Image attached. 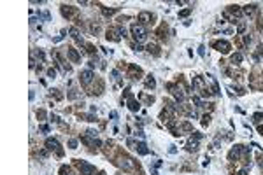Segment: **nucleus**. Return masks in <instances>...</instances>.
Masks as SVG:
<instances>
[{"mask_svg": "<svg viewBox=\"0 0 263 175\" xmlns=\"http://www.w3.org/2000/svg\"><path fill=\"white\" fill-rule=\"evenodd\" d=\"M133 49H135V51H142V46H141V44H135Z\"/></svg>", "mask_w": 263, "mask_h": 175, "instance_id": "nucleus-31", "label": "nucleus"}, {"mask_svg": "<svg viewBox=\"0 0 263 175\" xmlns=\"http://www.w3.org/2000/svg\"><path fill=\"white\" fill-rule=\"evenodd\" d=\"M79 81H81V84L84 88H88L91 84V81H93V72L91 70H82L81 75H79Z\"/></svg>", "mask_w": 263, "mask_h": 175, "instance_id": "nucleus-5", "label": "nucleus"}, {"mask_svg": "<svg viewBox=\"0 0 263 175\" xmlns=\"http://www.w3.org/2000/svg\"><path fill=\"white\" fill-rule=\"evenodd\" d=\"M48 75H49V77H53V79H54V75H56V72H54L53 68H49V70H48Z\"/></svg>", "mask_w": 263, "mask_h": 175, "instance_id": "nucleus-29", "label": "nucleus"}, {"mask_svg": "<svg viewBox=\"0 0 263 175\" xmlns=\"http://www.w3.org/2000/svg\"><path fill=\"white\" fill-rule=\"evenodd\" d=\"M244 30H246V25H244V23H239V26H237V32H239V33H244Z\"/></svg>", "mask_w": 263, "mask_h": 175, "instance_id": "nucleus-25", "label": "nucleus"}, {"mask_svg": "<svg viewBox=\"0 0 263 175\" xmlns=\"http://www.w3.org/2000/svg\"><path fill=\"white\" fill-rule=\"evenodd\" d=\"M130 30H132V35H133V39H135L137 42L146 41L147 33H146V28L142 26L141 23H139V25H137V23H135V25H132V28H130Z\"/></svg>", "mask_w": 263, "mask_h": 175, "instance_id": "nucleus-1", "label": "nucleus"}, {"mask_svg": "<svg viewBox=\"0 0 263 175\" xmlns=\"http://www.w3.org/2000/svg\"><path fill=\"white\" fill-rule=\"evenodd\" d=\"M240 62H242V54H240V53H235V54H232V63H233V65H239Z\"/></svg>", "mask_w": 263, "mask_h": 175, "instance_id": "nucleus-18", "label": "nucleus"}, {"mask_svg": "<svg viewBox=\"0 0 263 175\" xmlns=\"http://www.w3.org/2000/svg\"><path fill=\"white\" fill-rule=\"evenodd\" d=\"M141 68L139 67H135V65H130V77L132 79H139L141 77Z\"/></svg>", "mask_w": 263, "mask_h": 175, "instance_id": "nucleus-11", "label": "nucleus"}, {"mask_svg": "<svg viewBox=\"0 0 263 175\" xmlns=\"http://www.w3.org/2000/svg\"><path fill=\"white\" fill-rule=\"evenodd\" d=\"M253 117H254V121H256V123H260V121H261V119H263V112H258V114H254Z\"/></svg>", "mask_w": 263, "mask_h": 175, "instance_id": "nucleus-23", "label": "nucleus"}, {"mask_svg": "<svg viewBox=\"0 0 263 175\" xmlns=\"http://www.w3.org/2000/svg\"><path fill=\"white\" fill-rule=\"evenodd\" d=\"M254 11H256V5H246V7L242 9V12H244V14H247V16H253Z\"/></svg>", "mask_w": 263, "mask_h": 175, "instance_id": "nucleus-16", "label": "nucleus"}, {"mask_svg": "<svg viewBox=\"0 0 263 175\" xmlns=\"http://www.w3.org/2000/svg\"><path fill=\"white\" fill-rule=\"evenodd\" d=\"M86 133H88V137H91V138H97V135H98V131H97V130H88Z\"/></svg>", "mask_w": 263, "mask_h": 175, "instance_id": "nucleus-22", "label": "nucleus"}, {"mask_svg": "<svg viewBox=\"0 0 263 175\" xmlns=\"http://www.w3.org/2000/svg\"><path fill=\"white\" fill-rule=\"evenodd\" d=\"M46 147H48L49 151H56V154H58V156H63V149L60 147L58 140H54V138H48V140H46Z\"/></svg>", "mask_w": 263, "mask_h": 175, "instance_id": "nucleus-4", "label": "nucleus"}, {"mask_svg": "<svg viewBox=\"0 0 263 175\" xmlns=\"http://www.w3.org/2000/svg\"><path fill=\"white\" fill-rule=\"evenodd\" d=\"M154 18L151 12H146V11H142V12H139V21H141V25L144 26V25H147V23H151V20Z\"/></svg>", "mask_w": 263, "mask_h": 175, "instance_id": "nucleus-6", "label": "nucleus"}, {"mask_svg": "<svg viewBox=\"0 0 263 175\" xmlns=\"http://www.w3.org/2000/svg\"><path fill=\"white\" fill-rule=\"evenodd\" d=\"M147 51L153 53L154 56H158V54H160V47H158L156 44H149V46H147Z\"/></svg>", "mask_w": 263, "mask_h": 175, "instance_id": "nucleus-17", "label": "nucleus"}, {"mask_svg": "<svg viewBox=\"0 0 263 175\" xmlns=\"http://www.w3.org/2000/svg\"><path fill=\"white\" fill-rule=\"evenodd\" d=\"M76 165H77V168L81 170V175H93V172H95L93 166L88 165V163H84V161H81V159H76Z\"/></svg>", "mask_w": 263, "mask_h": 175, "instance_id": "nucleus-2", "label": "nucleus"}, {"mask_svg": "<svg viewBox=\"0 0 263 175\" xmlns=\"http://www.w3.org/2000/svg\"><path fill=\"white\" fill-rule=\"evenodd\" d=\"M258 131H260V135H263V126H260V128H258Z\"/></svg>", "mask_w": 263, "mask_h": 175, "instance_id": "nucleus-34", "label": "nucleus"}, {"mask_svg": "<svg viewBox=\"0 0 263 175\" xmlns=\"http://www.w3.org/2000/svg\"><path fill=\"white\" fill-rule=\"evenodd\" d=\"M37 117H41V119H44V117H46V112H44L42 109H41V110H37Z\"/></svg>", "mask_w": 263, "mask_h": 175, "instance_id": "nucleus-27", "label": "nucleus"}, {"mask_svg": "<svg viewBox=\"0 0 263 175\" xmlns=\"http://www.w3.org/2000/svg\"><path fill=\"white\" fill-rule=\"evenodd\" d=\"M196 149H198V140H193V138H191V140L188 142V145H186V151H190V152H195Z\"/></svg>", "mask_w": 263, "mask_h": 175, "instance_id": "nucleus-14", "label": "nucleus"}, {"mask_svg": "<svg viewBox=\"0 0 263 175\" xmlns=\"http://www.w3.org/2000/svg\"><path fill=\"white\" fill-rule=\"evenodd\" d=\"M239 175H247V168H244V170H240V172H239Z\"/></svg>", "mask_w": 263, "mask_h": 175, "instance_id": "nucleus-32", "label": "nucleus"}, {"mask_svg": "<svg viewBox=\"0 0 263 175\" xmlns=\"http://www.w3.org/2000/svg\"><path fill=\"white\" fill-rule=\"evenodd\" d=\"M135 151H137L139 154H142V156H144V154H147V152H149V149L146 147V144H144V142H137V149H135Z\"/></svg>", "mask_w": 263, "mask_h": 175, "instance_id": "nucleus-13", "label": "nucleus"}, {"mask_svg": "<svg viewBox=\"0 0 263 175\" xmlns=\"http://www.w3.org/2000/svg\"><path fill=\"white\" fill-rule=\"evenodd\" d=\"M203 49H205L203 46H200V47H198V54H200V56H205V51H203Z\"/></svg>", "mask_w": 263, "mask_h": 175, "instance_id": "nucleus-28", "label": "nucleus"}, {"mask_svg": "<svg viewBox=\"0 0 263 175\" xmlns=\"http://www.w3.org/2000/svg\"><path fill=\"white\" fill-rule=\"evenodd\" d=\"M202 124L203 126H209V124H211V116H209V114H205V116L202 117Z\"/></svg>", "mask_w": 263, "mask_h": 175, "instance_id": "nucleus-20", "label": "nucleus"}, {"mask_svg": "<svg viewBox=\"0 0 263 175\" xmlns=\"http://www.w3.org/2000/svg\"><path fill=\"white\" fill-rule=\"evenodd\" d=\"M193 88H195L196 91H203V89H205L202 77H193Z\"/></svg>", "mask_w": 263, "mask_h": 175, "instance_id": "nucleus-9", "label": "nucleus"}, {"mask_svg": "<svg viewBox=\"0 0 263 175\" xmlns=\"http://www.w3.org/2000/svg\"><path fill=\"white\" fill-rule=\"evenodd\" d=\"M98 175H105V173H104V172H100V173H98Z\"/></svg>", "mask_w": 263, "mask_h": 175, "instance_id": "nucleus-35", "label": "nucleus"}, {"mask_svg": "<svg viewBox=\"0 0 263 175\" xmlns=\"http://www.w3.org/2000/svg\"><path fill=\"white\" fill-rule=\"evenodd\" d=\"M76 12H77V9L72 7V5H61V14H63L65 18H72Z\"/></svg>", "mask_w": 263, "mask_h": 175, "instance_id": "nucleus-8", "label": "nucleus"}, {"mask_svg": "<svg viewBox=\"0 0 263 175\" xmlns=\"http://www.w3.org/2000/svg\"><path fill=\"white\" fill-rule=\"evenodd\" d=\"M139 98H141L142 102H146V103H153V102H154V96H149V95H146V93H141Z\"/></svg>", "mask_w": 263, "mask_h": 175, "instance_id": "nucleus-15", "label": "nucleus"}, {"mask_svg": "<svg viewBox=\"0 0 263 175\" xmlns=\"http://www.w3.org/2000/svg\"><path fill=\"white\" fill-rule=\"evenodd\" d=\"M69 147H70V149H76V147H77V140H74V138L69 140Z\"/></svg>", "mask_w": 263, "mask_h": 175, "instance_id": "nucleus-26", "label": "nucleus"}, {"mask_svg": "<svg viewBox=\"0 0 263 175\" xmlns=\"http://www.w3.org/2000/svg\"><path fill=\"white\" fill-rule=\"evenodd\" d=\"M212 47H216L219 53H223V54H228L230 53V49H232V46H230V42H226V41H218V42H212Z\"/></svg>", "mask_w": 263, "mask_h": 175, "instance_id": "nucleus-3", "label": "nucleus"}, {"mask_svg": "<svg viewBox=\"0 0 263 175\" xmlns=\"http://www.w3.org/2000/svg\"><path fill=\"white\" fill-rule=\"evenodd\" d=\"M179 131H184V133H193V126H191V123H188V121L181 123V126H179Z\"/></svg>", "mask_w": 263, "mask_h": 175, "instance_id": "nucleus-12", "label": "nucleus"}, {"mask_svg": "<svg viewBox=\"0 0 263 175\" xmlns=\"http://www.w3.org/2000/svg\"><path fill=\"white\" fill-rule=\"evenodd\" d=\"M102 12H104V16H112L116 9H105V7H102Z\"/></svg>", "mask_w": 263, "mask_h": 175, "instance_id": "nucleus-21", "label": "nucleus"}, {"mask_svg": "<svg viewBox=\"0 0 263 175\" xmlns=\"http://www.w3.org/2000/svg\"><path fill=\"white\" fill-rule=\"evenodd\" d=\"M86 51H88V53H93V51H95V47H93L91 44H88V46H86Z\"/></svg>", "mask_w": 263, "mask_h": 175, "instance_id": "nucleus-30", "label": "nucleus"}, {"mask_svg": "<svg viewBox=\"0 0 263 175\" xmlns=\"http://www.w3.org/2000/svg\"><path fill=\"white\" fill-rule=\"evenodd\" d=\"M154 86H156V83H154V79H153L151 75H149V77H147V81H146V88H147V89L151 88V89H153Z\"/></svg>", "mask_w": 263, "mask_h": 175, "instance_id": "nucleus-19", "label": "nucleus"}, {"mask_svg": "<svg viewBox=\"0 0 263 175\" xmlns=\"http://www.w3.org/2000/svg\"><path fill=\"white\" fill-rule=\"evenodd\" d=\"M190 12H191V9H184V11H181V12H179V16H181V18H186Z\"/></svg>", "mask_w": 263, "mask_h": 175, "instance_id": "nucleus-24", "label": "nucleus"}, {"mask_svg": "<svg viewBox=\"0 0 263 175\" xmlns=\"http://www.w3.org/2000/svg\"><path fill=\"white\" fill-rule=\"evenodd\" d=\"M119 35H121V33H119V28H109V30H107V35H105V37H107L109 41L118 42V41H119Z\"/></svg>", "mask_w": 263, "mask_h": 175, "instance_id": "nucleus-7", "label": "nucleus"}, {"mask_svg": "<svg viewBox=\"0 0 263 175\" xmlns=\"http://www.w3.org/2000/svg\"><path fill=\"white\" fill-rule=\"evenodd\" d=\"M67 54H69V58H70L74 63L79 62V54H77V51H76L74 47H67Z\"/></svg>", "mask_w": 263, "mask_h": 175, "instance_id": "nucleus-10", "label": "nucleus"}, {"mask_svg": "<svg viewBox=\"0 0 263 175\" xmlns=\"http://www.w3.org/2000/svg\"><path fill=\"white\" fill-rule=\"evenodd\" d=\"M260 28H261V30H263V16H261V18H260Z\"/></svg>", "mask_w": 263, "mask_h": 175, "instance_id": "nucleus-33", "label": "nucleus"}]
</instances>
